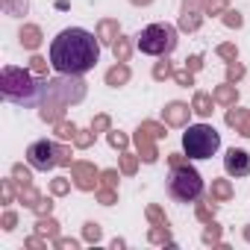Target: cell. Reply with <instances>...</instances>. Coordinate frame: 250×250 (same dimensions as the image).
I'll list each match as a JSON object with an SVG mask.
<instances>
[{"mask_svg":"<svg viewBox=\"0 0 250 250\" xmlns=\"http://www.w3.org/2000/svg\"><path fill=\"white\" fill-rule=\"evenodd\" d=\"M100 39L83 27H65L50 42V65L56 74L83 77L100 62Z\"/></svg>","mask_w":250,"mask_h":250,"instance_id":"1","label":"cell"},{"mask_svg":"<svg viewBox=\"0 0 250 250\" xmlns=\"http://www.w3.org/2000/svg\"><path fill=\"white\" fill-rule=\"evenodd\" d=\"M44 91H47V77H36L30 68H15V65L0 68V94H3V100L30 109V106H42Z\"/></svg>","mask_w":250,"mask_h":250,"instance_id":"2","label":"cell"},{"mask_svg":"<svg viewBox=\"0 0 250 250\" xmlns=\"http://www.w3.org/2000/svg\"><path fill=\"white\" fill-rule=\"evenodd\" d=\"M180 44V27L174 24H165V21H156V24H147L139 36H136V50H142L145 56H171Z\"/></svg>","mask_w":250,"mask_h":250,"instance_id":"3","label":"cell"},{"mask_svg":"<svg viewBox=\"0 0 250 250\" xmlns=\"http://www.w3.org/2000/svg\"><path fill=\"white\" fill-rule=\"evenodd\" d=\"M183 150L188 159H212L221 150V133L206 121L188 124L183 133Z\"/></svg>","mask_w":250,"mask_h":250,"instance_id":"4","label":"cell"},{"mask_svg":"<svg viewBox=\"0 0 250 250\" xmlns=\"http://www.w3.org/2000/svg\"><path fill=\"white\" fill-rule=\"evenodd\" d=\"M203 177L194 165H180V168H171L168 174V194L171 200L177 203H194L197 197H203Z\"/></svg>","mask_w":250,"mask_h":250,"instance_id":"5","label":"cell"},{"mask_svg":"<svg viewBox=\"0 0 250 250\" xmlns=\"http://www.w3.org/2000/svg\"><path fill=\"white\" fill-rule=\"evenodd\" d=\"M83 100H85V83H83V77L59 74L56 80H47V91H44V100L42 103L68 109V106L83 103Z\"/></svg>","mask_w":250,"mask_h":250,"instance_id":"6","label":"cell"},{"mask_svg":"<svg viewBox=\"0 0 250 250\" xmlns=\"http://www.w3.org/2000/svg\"><path fill=\"white\" fill-rule=\"evenodd\" d=\"M27 162L36 168V171H53V168H59V162H56V142H50V139H39V142H33L30 147H27Z\"/></svg>","mask_w":250,"mask_h":250,"instance_id":"7","label":"cell"},{"mask_svg":"<svg viewBox=\"0 0 250 250\" xmlns=\"http://www.w3.org/2000/svg\"><path fill=\"white\" fill-rule=\"evenodd\" d=\"M71 180L77 191H94L100 186V168L88 159H74L71 165Z\"/></svg>","mask_w":250,"mask_h":250,"instance_id":"8","label":"cell"},{"mask_svg":"<svg viewBox=\"0 0 250 250\" xmlns=\"http://www.w3.org/2000/svg\"><path fill=\"white\" fill-rule=\"evenodd\" d=\"M191 115H194V109L186 100H168L162 106V121L168 124V127H174V130H186L191 124Z\"/></svg>","mask_w":250,"mask_h":250,"instance_id":"9","label":"cell"},{"mask_svg":"<svg viewBox=\"0 0 250 250\" xmlns=\"http://www.w3.org/2000/svg\"><path fill=\"white\" fill-rule=\"evenodd\" d=\"M224 171L229 177H250V153L244 147H229L224 156Z\"/></svg>","mask_w":250,"mask_h":250,"instance_id":"10","label":"cell"},{"mask_svg":"<svg viewBox=\"0 0 250 250\" xmlns=\"http://www.w3.org/2000/svg\"><path fill=\"white\" fill-rule=\"evenodd\" d=\"M133 145H136V153L142 156L145 165H156L159 162V147H156V139L150 133H145L142 127L133 133Z\"/></svg>","mask_w":250,"mask_h":250,"instance_id":"11","label":"cell"},{"mask_svg":"<svg viewBox=\"0 0 250 250\" xmlns=\"http://www.w3.org/2000/svg\"><path fill=\"white\" fill-rule=\"evenodd\" d=\"M224 124L229 130H235L238 136H244V139H250V109H244V106H229L227 109V115H224Z\"/></svg>","mask_w":250,"mask_h":250,"instance_id":"12","label":"cell"},{"mask_svg":"<svg viewBox=\"0 0 250 250\" xmlns=\"http://www.w3.org/2000/svg\"><path fill=\"white\" fill-rule=\"evenodd\" d=\"M133 80V68L127 65V62H115L112 68H106V74H103V83L109 85V88H124Z\"/></svg>","mask_w":250,"mask_h":250,"instance_id":"13","label":"cell"},{"mask_svg":"<svg viewBox=\"0 0 250 250\" xmlns=\"http://www.w3.org/2000/svg\"><path fill=\"white\" fill-rule=\"evenodd\" d=\"M94 36L100 39L103 47H112L115 39L121 36V24H118V18H100V21L94 24Z\"/></svg>","mask_w":250,"mask_h":250,"instance_id":"14","label":"cell"},{"mask_svg":"<svg viewBox=\"0 0 250 250\" xmlns=\"http://www.w3.org/2000/svg\"><path fill=\"white\" fill-rule=\"evenodd\" d=\"M18 42H21L24 50L36 53V50L42 47V42H44V33H42L39 24H21V30H18Z\"/></svg>","mask_w":250,"mask_h":250,"instance_id":"15","label":"cell"},{"mask_svg":"<svg viewBox=\"0 0 250 250\" xmlns=\"http://www.w3.org/2000/svg\"><path fill=\"white\" fill-rule=\"evenodd\" d=\"M212 97H215V103H218L221 109H229V106H235V103H238V97H241V94H238V85H235V83H227V80H224L221 85H215V88H212Z\"/></svg>","mask_w":250,"mask_h":250,"instance_id":"16","label":"cell"},{"mask_svg":"<svg viewBox=\"0 0 250 250\" xmlns=\"http://www.w3.org/2000/svg\"><path fill=\"white\" fill-rule=\"evenodd\" d=\"M212 106H218L215 103V97H212V91H194V97H191V109H194V115L197 118H203V121H209L212 118Z\"/></svg>","mask_w":250,"mask_h":250,"instance_id":"17","label":"cell"},{"mask_svg":"<svg viewBox=\"0 0 250 250\" xmlns=\"http://www.w3.org/2000/svg\"><path fill=\"white\" fill-rule=\"evenodd\" d=\"M209 197L218 200V203H229L235 197V186L227 180V177H215L212 186H209Z\"/></svg>","mask_w":250,"mask_h":250,"instance_id":"18","label":"cell"},{"mask_svg":"<svg viewBox=\"0 0 250 250\" xmlns=\"http://www.w3.org/2000/svg\"><path fill=\"white\" fill-rule=\"evenodd\" d=\"M133 50H136V36H118L115 44H112V56L115 62H130L133 59Z\"/></svg>","mask_w":250,"mask_h":250,"instance_id":"19","label":"cell"},{"mask_svg":"<svg viewBox=\"0 0 250 250\" xmlns=\"http://www.w3.org/2000/svg\"><path fill=\"white\" fill-rule=\"evenodd\" d=\"M215 215H218V200H212L209 194H203V197L194 200V218H197L200 224L215 221Z\"/></svg>","mask_w":250,"mask_h":250,"instance_id":"20","label":"cell"},{"mask_svg":"<svg viewBox=\"0 0 250 250\" xmlns=\"http://www.w3.org/2000/svg\"><path fill=\"white\" fill-rule=\"evenodd\" d=\"M33 232H39V235H44L47 241H53L56 235H62V224H59L53 215H42V218H36Z\"/></svg>","mask_w":250,"mask_h":250,"instance_id":"21","label":"cell"},{"mask_svg":"<svg viewBox=\"0 0 250 250\" xmlns=\"http://www.w3.org/2000/svg\"><path fill=\"white\" fill-rule=\"evenodd\" d=\"M203 18H206V12H188V9H180L177 27H180V33H197V30L203 27Z\"/></svg>","mask_w":250,"mask_h":250,"instance_id":"22","label":"cell"},{"mask_svg":"<svg viewBox=\"0 0 250 250\" xmlns=\"http://www.w3.org/2000/svg\"><path fill=\"white\" fill-rule=\"evenodd\" d=\"M200 244H206V247H224V227H221L218 221H209V224H203Z\"/></svg>","mask_w":250,"mask_h":250,"instance_id":"23","label":"cell"},{"mask_svg":"<svg viewBox=\"0 0 250 250\" xmlns=\"http://www.w3.org/2000/svg\"><path fill=\"white\" fill-rule=\"evenodd\" d=\"M147 241L150 244H162V247H174V235H171V224H153L147 229Z\"/></svg>","mask_w":250,"mask_h":250,"instance_id":"24","label":"cell"},{"mask_svg":"<svg viewBox=\"0 0 250 250\" xmlns=\"http://www.w3.org/2000/svg\"><path fill=\"white\" fill-rule=\"evenodd\" d=\"M139 165H142V156L133 153V150H121L118 153V168L124 177H136L139 174Z\"/></svg>","mask_w":250,"mask_h":250,"instance_id":"25","label":"cell"},{"mask_svg":"<svg viewBox=\"0 0 250 250\" xmlns=\"http://www.w3.org/2000/svg\"><path fill=\"white\" fill-rule=\"evenodd\" d=\"M33 171H36V168H33L30 162H27V165H24V162H15V165L9 168V177L15 180L18 188H27V186H33Z\"/></svg>","mask_w":250,"mask_h":250,"instance_id":"26","label":"cell"},{"mask_svg":"<svg viewBox=\"0 0 250 250\" xmlns=\"http://www.w3.org/2000/svg\"><path fill=\"white\" fill-rule=\"evenodd\" d=\"M77 124L74 121H68V118H62L59 124H53V139H59V142H71L74 145V136H77Z\"/></svg>","mask_w":250,"mask_h":250,"instance_id":"27","label":"cell"},{"mask_svg":"<svg viewBox=\"0 0 250 250\" xmlns=\"http://www.w3.org/2000/svg\"><path fill=\"white\" fill-rule=\"evenodd\" d=\"M174 62L168 59V56H159V62H153V71H150V77L156 80V83H165V80H171L174 77Z\"/></svg>","mask_w":250,"mask_h":250,"instance_id":"28","label":"cell"},{"mask_svg":"<svg viewBox=\"0 0 250 250\" xmlns=\"http://www.w3.org/2000/svg\"><path fill=\"white\" fill-rule=\"evenodd\" d=\"M0 9L9 18H24L30 12V0H0Z\"/></svg>","mask_w":250,"mask_h":250,"instance_id":"29","label":"cell"},{"mask_svg":"<svg viewBox=\"0 0 250 250\" xmlns=\"http://www.w3.org/2000/svg\"><path fill=\"white\" fill-rule=\"evenodd\" d=\"M106 142H109V147H112V150H118V153H121V150H130L133 136H127V133H121V130H115V127H112V130L106 133Z\"/></svg>","mask_w":250,"mask_h":250,"instance_id":"30","label":"cell"},{"mask_svg":"<svg viewBox=\"0 0 250 250\" xmlns=\"http://www.w3.org/2000/svg\"><path fill=\"white\" fill-rule=\"evenodd\" d=\"M0 203H3V206L18 203V186H15V180H12V177L0 180Z\"/></svg>","mask_w":250,"mask_h":250,"instance_id":"31","label":"cell"},{"mask_svg":"<svg viewBox=\"0 0 250 250\" xmlns=\"http://www.w3.org/2000/svg\"><path fill=\"white\" fill-rule=\"evenodd\" d=\"M71 188H74V180H71V177H53V180L47 183V191H50L53 197H65V194H71Z\"/></svg>","mask_w":250,"mask_h":250,"instance_id":"32","label":"cell"},{"mask_svg":"<svg viewBox=\"0 0 250 250\" xmlns=\"http://www.w3.org/2000/svg\"><path fill=\"white\" fill-rule=\"evenodd\" d=\"M83 241L85 244H100L103 241V227L97 221H85L83 224Z\"/></svg>","mask_w":250,"mask_h":250,"instance_id":"33","label":"cell"},{"mask_svg":"<svg viewBox=\"0 0 250 250\" xmlns=\"http://www.w3.org/2000/svg\"><path fill=\"white\" fill-rule=\"evenodd\" d=\"M139 127L145 130V133H150L156 142H162V139H168V124L165 121H142Z\"/></svg>","mask_w":250,"mask_h":250,"instance_id":"34","label":"cell"},{"mask_svg":"<svg viewBox=\"0 0 250 250\" xmlns=\"http://www.w3.org/2000/svg\"><path fill=\"white\" fill-rule=\"evenodd\" d=\"M71 142H59L56 139V162H59V168H71L74 165V153H71Z\"/></svg>","mask_w":250,"mask_h":250,"instance_id":"35","label":"cell"},{"mask_svg":"<svg viewBox=\"0 0 250 250\" xmlns=\"http://www.w3.org/2000/svg\"><path fill=\"white\" fill-rule=\"evenodd\" d=\"M94 200H97L100 206H115V203H118V188L97 186V188H94Z\"/></svg>","mask_w":250,"mask_h":250,"instance_id":"36","label":"cell"},{"mask_svg":"<svg viewBox=\"0 0 250 250\" xmlns=\"http://www.w3.org/2000/svg\"><path fill=\"white\" fill-rule=\"evenodd\" d=\"M145 218H147L150 227H153V224H171L168 215H165V209H162L159 203H147V206H145Z\"/></svg>","mask_w":250,"mask_h":250,"instance_id":"37","label":"cell"},{"mask_svg":"<svg viewBox=\"0 0 250 250\" xmlns=\"http://www.w3.org/2000/svg\"><path fill=\"white\" fill-rule=\"evenodd\" d=\"M221 24H224L227 30H241V27H244V15H241L238 9H232V6H229V9L221 15Z\"/></svg>","mask_w":250,"mask_h":250,"instance_id":"38","label":"cell"},{"mask_svg":"<svg viewBox=\"0 0 250 250\" xmlns=\"http://www.w3.org/2000/svg\"><path fill=\"white\" fill-rule=\"evenodd\" d=\"M27 68H30V71L36 74V77H47V71H50L53 65H50V59H44V56L33 53V56H30V65H27Z\"/></svg>","mask_w":250,"mask_h":250,"instance_id":"39","label":"cell"},{"mask_svg":"<svg viewBox=\"0 0 250 250\" xmlns=\"http://www.w3.org/2000/svg\"><path fill=\"white\" fill-rule=\"evenodd\" d=\"M244 74H247L244 62H238V59H235V62H227V77H224V80H227V83H235V85H238V83L244 80Z\"/></svg>","mask_w":250,"mask_h":250,"instance_id":"40","label":"cell"},{"mask_svg":"<svg viewBox=\"0 0 250 250\" xmlns=\"http://www.w3.org/2000/svg\"><path fill=\"white\" fill-rule=\"evenodd\" d=\"M94 139H97V133L88 127V130H77V136H74V147L77 150H88L91 145H94Z\"/></svg>","mask_w":250,"mask_h":250,"instance_id":"41","label":"cell"},{"mask_svg":"<svg viewBox=\"0 0 250 250\" xmlns=\"http://www.w3.org/2000/svg\"><path fill=\"white\" fill-rule=\"evenodd\" d=\"M53 206H56V203H53V194H50V191H47V197H44V194H42V197H39V200H36V206H33V209H30V212H33V215H36V218H42V215H53Z\"/></svg>","mask_w":250,"mask_h":250,"instance_id":"42","label":"cell"},{"mask_svg":"<svg viewBox=\"0 0 250 250\" xmlns=\"http://www.w3.org/2000/svg\"><path fill=\"white\" fill-rule=\"evenodd\" d=\"M88 127H91V130H94V133H97V136H100V133H103V136H106V133H109V130H112V118H109V115H106V112H97V115H94V118H91V124H88Z\"/></svg>","mask_w":250,"mask_h":250,"instance_id":"43","label":"cell"},{"mask_svg":"<svg viewBox=\"0 0 250 250\" xmlns=\"http://www.w3.org/2000/svg\"><path fill=\"white\" fill-rule=\"evenodd\" d=\"M215 53H218V59H224V62H235V59H238V44H235V42H224V44L215 47Z\"/></svg>","mask_w":250,"mask_h":250,"instance_id":"44","label":"cell"},{"mask_svg":"<svg viewBox=\"0 0 250 250\" xmlns=\"http://www.w3.org/2000/svg\"><path fill=\"white\" fill-rule=\"evenodd\" d=\"M121 168H100V186H109V188H118L121 183Z\"/></svg>","mask_w":250,"mask_h":250,"instance_id":"45","label":"cell"},{"mask_svg":"<svg viewBox=\"0 0 250 250\" xmlns=\"http://www.w3.org/2000/svg\"><path fill=\"white\" fill-rule=\"evenodd\" d=\"M39 197H42V191H39L36 186H27V188H18V203H24L27 209H33Z\"/></svg>","mask_w":250,"mask_h":250,"instance_id":"46","label":"cell"},{"mask_svg":"<svg viewBox=\"0 0 250 250\" xmlns=\"http://www.w3.org/2000/svg\"><path fill=\"white\" fill-rule=\"evenodd\" d=\"M15 227H18V212L12 206H6L3 215H0V229H3V232H15Z\"/></svg>","mask_w":250,"mask_h":250,"instance_id":"47","label":"cell"},{"mask_svg":"<svg viewBox=\"0 0 250 250\" xmlns=\"http://www.w3.org/2000/svg\"><path fill=\"white\" fill-rule=\"evenodd\" d=\"M50 244H53L56 250H77V247L85 244V241H83V238H74V235H56Z\"/></svg>","mask_w":250,"mask_h":250,"instance_id":"48","label":"cell"},{"mask_svg":"<svg viewBox=\"0 0 250 250\" xmlns=\"http://www.w3.org/2000/svg\"><path fill=\"white\" fill-rule=\"evenodd\" d=\"M229 9V0H206V15L209 18H221Z\"/></svg>","mask_w":250,"mask_h":250,"instance_id":"49","label":"cell"},{"mask_svg":"<svg viewBox=\"0 0 250 250\" xmlns=\"http://www.w3.org/2000/svg\"><path fill=\"white\" fill-rule=\"evenodd\" d=\"M171 80H174L177 85H183V88H188V85H194V74H191V71H188L186 65H183V68H177Z\"/></svg>","mask_w":250,"mask_h":250,"instance_id":"50","label":"cell"},{"mask_svg":"<svg viewBox=\"0 0 250 250\" xmlns=\"http://www.w3.org/2000/svg\"><path fill=\"white\" fill-rule=\"evenodd\" d=\"M24 247L27 250H47V238L39 235V232H33L30 238H24Z\"/></svg>","mask_w":250,"mask_h":250,"instance_id":"51","label":"cell"},{"mask_svg":"<svg viewBox=\"0 0 250 250\" xmlns=\"http://www.w3.org/2000/svg\"><path fill=\"white\" fill-rule=\"evenodd\" d=\"M180 9H188V12H206V0H183Z\"/></svg>","mask_w":250,"mask_h":250,"instance_id":"52","label":"cell"},{"mask_svg":"<svg viewBox=\"0 0 250 250\" xmlns=\"http://www.w3.org/2000/svg\"><path fill=\"white\" fill-rule=\"evenodd\" d=\"M186 68H188L191 74H197V71L203 68V53H191V56L186 59Z\"/></svg>","mask_w":250,"mask_h":250,"instance_id":"53","label":"cell"},{"mask_svg":"<svg viewBox=\"0 0 250 250\" xmlns=\"http://www.w3.org/2000/svg\"><path fill=\"white\" fill-rule=\"evenodd\" d=\"M186 162H188L186 150H183V153H168V165H171V168H180V165H186Z\"/></svg>","mask_w":250,"mask_h":250,"instance_id":"54","label":"cell"},{"mask_svg":"<svg viewBox=\"0 0 250 250\" xmlns=\"http://www.w3.org/2000/svg\"><path fill=\"white\" fill-rule=\"evenodd\" d=\"M109 247H112V250H124V247H127V238H118V235H115V238L109 241Z\"/></svg>","mask_w":250,"mask_h":250,"instance_id":"55","label":"cell"},{"mask_svg":"<svg viewBox=\"0 0 250 250\" xmlns=\"http://www.w3.org/2000/svg\"><path fill=\"white\" fill-rule=\"evenodd\" d=\"M241 238L250 244V224H244V227H241Z\"/></svg>","mask_w":250,"mask_h":250,"instance_id":"56","label":"cell"},{"mask_svg":"<svg viewBox=\"0 0 250 250\" xmlns=\"http://www.w3.org/2000/svg\"><path fill=\"white\" fill-rule=\"evenodd\" d=\"M130 3H133V6H150L153 0H130Z\"/></svg>","mask_w":250,"mask_h":250,"instance_id":"57","label":"cell"}]
</instances>
